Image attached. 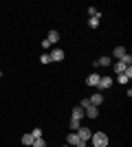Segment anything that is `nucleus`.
<instances>
[{
    "instance_id": "1",
    "label": "nucleus",
    "mask_w": 132,
    "mask_h": 147,
    "mask_svg": "<svg viewBox=\"0 0 132 147\" xmlns=\"http://www.w3.org/2000/svg\"><path fill=\"white\" fill-rule=\"evenodd\" d=\"M90 143H93V147H108L110 145V138H108L106 132H95L90 136Z\"/></svg>"
},
{
    "instance_id": "2",
    "label": "nucleus",
    "mask_w": 132,
    "mask_h": 147,
    "mask_svg": "<svg viewBox=\"0 0 132 147\" xmlns=\"http://www.w3.org/2000/svg\"><path fill=\"white\" fill-rule=\"evenodd\" d=\"M66 145H70V147H88V143L82 141V138H79L75 132H70V134L66 136Z\"/></svg>"
},
{
    "instance_id": "3",
    "label": "nucleus",
    "mask_w": 132,
    "mask_h": 147,
    "mask_svg": "<svg viewBox=\"0 0 132 147\" xmlns=\"http://www.w3.org/2000/svg\"><path fill=\"white\" fill-rule=\"evenodd\" d=\"M110 86H112V77L101 75V77H99V84H97V92H101V94H104V92H106Z\"/></svg>"
},
{
    "instance_id": "4",
    "label": "nucleus",
    "mask_w": 132,
    "mask_h": 147,
    "mask_svg": "<svg viewBox=\"0 0 132 147\" xmlns=\"http://www.w3.org/2000/svg\"><path fill=\"white\" fill-rule=\"evenodd\" d=\"M49 57H51V61H62L64 57H66V53H64L62 49H57V46H55V49L49 53Z\"/></svg>"
},
{
    "instance_id": "5",
    "label": "nucleus",
    "mask_w": 132,
    "mask_h": 147,
    "mask_svg": "<svg viewBox=\"0 0 132 147\" xmlns=\"http://www.w3.org/2000/svg\"><path fill=\"white\" fill-rule=\"evenodd\" d=\"M75 134L79 136V138H82V141H86V143H88V141H90V136H93V129H88V127H84V125H82V127L77 129Z\"/></svg>"
},
{
    "instance_id": "6",
    "label": "nucleus",
    "mask_w": 132,
    "mask_h": 147,
    "mask_svg": "<svg viewBox=\"0 0 132 147\" xmlns=\"http://www.w3.org/2000/svg\"><path fill=\"white\" fill-rule=\"evenodd\" d=\"M126 55H128L126 46H114V51H112V57H114V59H117V61H121V59H123V57H126Z\"/></svg>"
},
{
    "instance_id": "7",
    "label": "nucleus",
    "mask_w": 132,
    "mask_h": 147,
    "mask_svg": "<svg viewBox=\"0 0 132 147\" xmlns=\"http://www.w3.org/2000/svg\"><path fill=\"white\" fill-rule=\"evenodd\" d=\"M99 77L101 75H97V73H90L86 77V86H90V88H97V84H99Z\"/></svg>"
},
{
    "instance_id": "8",
    "label": "nucleus",
    "mask_w": 132,
    "mask_h": 147,
    "mask_svg": "<svg viewBox=\"0 0 132 147\" xmlns=\"http://www.w3.org/2000/svg\"><path fill=\"white\" fill-rule=\"evenodd\" d=\"M132 79V66L128 68L126 73H121V75H117V81H119V84H128V81Z\"/></svg>"
},
{
    "instance_id": "9",
    "label": "nucleus",
    "mask_w": 132,
    "mask_h": 147,
    "mask_svg": "<svg viewBox=\"0 0 132 147\" xmlns=\"http://www.w3.org/2000/svg\"><path fill=\"white\" fill-rule=\"evenodd\" d=\"M88 101H90V103H93L95 108H99V105L104 103V94H101V92H95V94H93L90 99H88Z\"/></svg>"
},
{
    "instance_id": "10",
    "label": "nucleus",
    "mask_w": 132,
    "mask_h": 147,
    "mask_svg": "<svg viewBox=\"0 0 132 147\" xmlns=\"http://www.w3.org/2000/svg\"><path fill=\"white\" fill-rule=\"evenodd\" d=\"M84 117H88V119H97V117H99V108H95V105L86 108V110H84Z\"/></svg>"
},
{
    "instance_id": "11",
    "label": "nucleus",
    "mask_w": 132,
    "mask_h": 147,
    "mask_svg": "<svg viewBox=\"0 0 132 147\" xmlns=\"http://www.w3.org/2000/svg\"><path fill=\"white\" fill-rule=\"evenodd\" d=\"M128 68H130V66H126L123 61H114V64H112V70H114V75H121V73H126Z\"/></svg>"
},
{
    "instance_id": "12",
    "label": "nucleus",
    "mask_w": 132,
    "mask_h": 147,
    "mask_svg": "<svg viewBox=\"0 0 132 147\" xmlns=\"http://www.w3.org/2000/svg\"><path fill=\"white\" fill-rule=\"evenodd\" d=\"M46 42H49L51 46H53V44H57V42H60V33H57V31H51L49 35H46Z\"/></svg>"
},
{
    "instance_id": "13",
    "label": "nucleus",
    "mask_w": 132,
    "mask_h": 147,
    "mask_svg": "<svg viewBox=\"0 0 132 147\" xmlns=\"http://www.w3.org/2000/svg\"><path fill=\"white\" fill-rule=\"evenodd\" d=\"M33 141H35V138L31 136V132H26V134H22V145H29V147H31V145H33Z\"/></svg>"
},
{
    "instance_id": "14",
    "label": "nucleus",
    "mask_w": 132,
    "mask_h": 147,
    "mask_svg": "<svg viewBox=\"0 0 132 147\" xmlns=\"http://www.w3.org/2000/svg\"><path fill=\"white\" fill-rule=\"evenodd\" d=\"M70 119H77V121H82V119H84V110L79 108V105L73 108V117H70Z\"/></svg>"
},
{
    "instance_id": "15",
    "label": "nucleus",
    "mask_w": 132,
    "mask_h": 147,
    "mask_svg": "<svg viewBox=\"0 0 132 147\" xmlns=\"http://www.w3.org/2000/svg\"><path fill=\"white\" fill-rule=\"evenodd\" d=\"M110 64H112V59H110L108 55H104V57L97 59V66H110Z\"/></svg>"
},
{
    "instance_id": "16",
    "label": "nucleus",
    "mask_w": 132,
    "mask_h": 147,
    "mask_svg": "<svg viewBox=\"0 0 132 147\" xmlns=\"http://www.w3.org/2000/svg\"><path fill=\"white\" fill-rule=\"evenodd\" d=\"M88 18H99V20H101L99 9H95V7H88Z\"/></svg>"
},
{
    "instance_id": "17",
    "label": "nucleus",
    "mask_w": 132,
    "mask_h": 147,
    "mask_svg": "<svg viewBox=\"0 0 132 147\" xmlns=\"http://www.w3.org/2000/svg\"><path fill=\"white\" fill-rule=\"evenodd\" d=\"M79 127H82V121H77V119H70V129H73V132H77Z\"/></svg>"
},
{
    "instance_id": "18",
    "label": "nucleus",
    "mask_w": 132,
    "mask_h": 147,
    "mask_svg": "<svg viewBox=\"0 0 132 147\" xmlns=\"http://www.w3.org/2000/svg\"><path fill=\"white\" fill-rule=\"evenodd\" d=\"M88 26H90V29H97V26H99V18H88Z\"/></svg>"
},
{
    "instance_id": "19",
    "label": "nucleus",
    "mask_w": 132,
    "mask_h": 147,
    "mask_svg": "<svg viewBox=\"0 0 132 147\" xmlns=\"http://www.w3.org/2000/svg\"><path fill=\"white\" fill-rule=\"evenodd\" d=\"M31 147H46V141H44V138H35Z\"/></svg>"
},
{
    "instance_id": "20",
    "label": "nucleus",
    "mask_w": 132,
    "mask_h": 147,
    "mask_svg": "<svg viewBox=\"0 0 132 147\" xmlns=\"http://www.w3.org/2000/svg\"><path fill=\"white\" fill-rule=\"evenodd\" d=\"M40 64H51V57H49V53H42V55H40Z\"/></svg>"
},
{
    "instance_id": "21",
    "label": "nucleus",
    "mask_w": 132,
    "mask_h": 147,
    "mask_svg": "<svg viewBox=\"0 0 132 147\" xmlns=\"http://www.w3.org/2000/svg\"><path fill=\"white\" fill-rule=\"evenodd\" d=\"M31 136H33V138H42V129H40V127L31 129Z\"/></svg>"
},
{
    "instance_id": "22",
    "label": "nucleus",
    "mask_w": 132,
    "mask_h": 147,
    "mask_svg": "<svg viewBox=\"0 0 132 147\" xmlns=\"http://www.w3.org/2000/svg\"><path fill=\"white\" fill-rule=\"evenodd\" d=\"M90 101H88V99H82V103H79V108H82V110H86V108H90Z\"/></svg>"
},
{
    "instance_id": "23",
    "label": "nucleus",
    "mask_w": 132,
    "mask_h": 147,
    "mask_svg": "<svg viewBox=\"0 0 132 147\" xmlns=\"http://www.w3.org/2000/svg\"><path fill=\"white\" fill-rule=\"evenodd\" d=\"M0 77H2V68H0Z\"/></svg>"
},
{
    "instance_id": "24",
    "label": "nucleus",
    "mask_w": 132,
    "mask_h": 147,
    "mask_svg": "<svg viewBox=\"0 0 132 147\" xmlns=\"http://www.w3.org/2000/svg\"><path fill=\"white\" fill-rule=\"evenodd\" d=\"M62 147H70V145H62Z\"/></svg>"
}]
</instances>
